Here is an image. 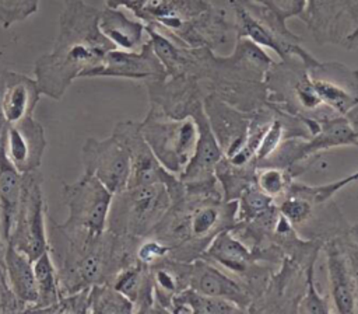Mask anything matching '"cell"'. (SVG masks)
Instances as JSON below:
<instances>
[{"mask_svg":"<svg viewBox=\"0 0 358 314\" xmlns=\"http://www.w3.org/2000/svg\"><path fill=\"white\" fill-rule=\"evenodd\" d=\"M273 200L274 199L262 192L253 181L238 198V223L250 221L252 219L257 217L273 206Z\"/></svg>","mask_w":358,"mask_h":314,"instance_id":"31","label":"cell"},{"mask_svg":"<svg viewBox=\"0 0 358 314\" xmlns=\"http://www.w3.org/2000/svg\"><path fill=\"white\" fill-rule=\"evenodd\" d=\"M115 136L127 150L130 158V177L127 186L164 184L171 195L172 203L185 195V184L178 175L169 172L154 156L148 143L140 132V123L134 121H120L112 130Z\"/></svg>","mask_w":358,"mask_h":314,"instance_id":"11","label":"cell"},{"mask_svg":"<svg viewBox=\"0 0 358 314\" xmlns=\"http://www.w3.org/2000/svg\"><path fill=\"white\" fill-rule=\"evenodd\" d=\"M324 250L330 293L336 311L343 314L358 311V283L350 252L337 238L330 240Z\"/></svg>","mask_w":358,"mask_h":314,"instance_id":"20","label":"cell"},{"mask_svg":"<svg viewBox=\"0 0 358 314\" xmlns=\"http://www.w3.org/2000/svg\"><path fill=\"white\" fill-rule=\"evenodd\" d=\"M48 205L39 171L22 174L21 198L7 243L28 255L32 261L49 250L46 234Z\"/></svg>","mask_w":358,"mask_h":314,"instance_id":"9","label":"cell"},{"mask_svg":"<svg viewBox=\"0 0 358 314\" xmlns=\"http://www.w3.org/2000/svg\"><path fill=\"white\" fill-rule=\"evenodd\" d=\"M138 123L143 137L158 161L165 170L179 175L196 150L199 130L194 119L192 116L175 119L148 109Z\"/></svg>","mask_w":358,"mask_h":314,"instance_id":"8","label":"cell"},{"mask_svg":"<svg viewBox=\"0 0 358 314\" xmlns=\"http://www.w3.org/2000/svg\"><path fill=\"white\" fill-rule=\"evenodd\" d=\"M341 146H358V137L347 119L343 115H337L319 121V130L306 139H285L259 167L273 165L289 171L317 153Z\"/></svg>","mask_w":358,"mask_h":314,"instance_id":"12","label":"cell"},{"mask_svg":"<svg viewBox=\"0 0 358 314\" xmlns=\"http://www.w3.org/2000/svg\"><path fill=\"white\" fill-rule=\"evenodd\" d=\"M301 20L319 45L347 48L358 28V0H308Z\"/></svg>","mask_w":358,"mask_h":314,"instance_id":"13","label":"cell"},{"mask_svg":"<svg viewBox=\"0 0 358 314\" xmlns=\"http://www.w3.org/2000/svg\"><path fill=\"white\" fill-rule=\"evenodd\" d=\"M201 257L217 262L236 275H250L256 269V259L260 258L257 251L249 250L234 235L232 228L218 231Z\"/></svg>","mask_w":358,"mask_h":314,"instance_id":"24","label":"cell"},{"mask_svg":"<svg viewBox=\"0 0 358 314\" xmlns=\"http://www.w3.org/2000/svg\"><path fill=\"white\" fill-rule=\"evenodd\" d=\"M62 195L69 210V217L60 223L62 227L91 235H99L106 230L113 193L95 177L83 172L76 181L64 182Z\"/></svg>","mask_w":358,"mask_h":314,"instance_id":"10","label":"cell"},{"mask_svg":"<svg viewBox=\"0 0 358 314\" xmlns=\"http://www.w3.org/2000/svg\"><path fill=\"white\" fill-rule=\"evenodd\" d=\"M90 289L78 290L74 293H63L59 301L48 308L45 313H60V314H85L90 313L88 306Z\"/></svg>","mask_w":358,"mask_h":314,"instance_id":"39","label":"cell"},{"mask_svg":"<svg viewBox=\"0 0 358 314\" xmlns=\"http://www.w3.org/2000/svg\"><path fill=\"white\" fill-rule=\"evenodd\" d=\"M171 254V247L154 237H144L138 241L136 248V258L138 262L151 266Z\"/></svg>","mask_w":358,"mask_h":314,"instance_id":"38","label":"cell"},{"mask_svg":"<svg viewBox=\"0 0 358 314\" xmlns=\"http://www.w3.org/2000/svg\"><path fill=\"white\" fill-rule=\"evenodd\" d=\"M88 306L92 314H130L133 303L110 283H99L90 287Z\"/></svg>","mask_w":358,"mask_h":314,"instance_id":"30","label":"cell"},{"mask_svg":"<svg viewBox=\"0 0 358 314\" xmlns=\"http://www.w3.org/2000/svg\"><path fill=\"white\" fill-rule=\"evenodd\" d=\"M274 108V107H273ZM275 109V108H274ZM287 139L285 135V126H284V118H282V112L275 109V116L271 121L270 126L267 128L266 133L263 135L257 150L255 153L253 157V164L256 165V168L264 161L267 160L277 149L278 146Z\"/></svg>","mask_w":358,"mask_h":314,"instance_id":"34","label":"cell"},{"mask_svg":"<svg viewBox=\"0 0 358 314\" xmlns=\"http://www.w3.org/2000/svg\"><path fill=\"white\" fill-rule=\"evenodd\" d=\"M63 1H69V0H63Z\"/></svg>","mask_w":358,"mask_h":314,"instance_id":"45","label":"cell"},{"mask_svg":"<svg viewBox=\"0 0 358 314\" xmlns=\"http://www.w3.org/2000/svg\"><path fill=\"white\" fill-rule=\"evenodd\" d=\"M4 244H6V243H4V240H3V237H1V233H0V250H1V248H3V247H4Z\"/></svg>","mask_w":358,"mask_h":314,"instance_id":"44","label":"cell"},{"mask_svg":"<svg viewBox=\"0 0 358 314\" xmlns=\"http://www.w3.org/2000/svg\"><path fill=\"white\" fill-rule=\"evenodd\" d=\"M84 172L95 177L109 192L117 193L127 188L130 158L124 146L115 137H88L81 147Z\"/></svg>","mask_w":358,"mask_h":314,"instance_id":"14","label":"cell"},{"mask_svg":"<svg viewBox=\"0 0 358 314\" xmlns=\"http://www.w3.org/2000/svg\"><path fill=\"white\" fill-rule=\"evenodd\" d=\"M189 287L211 297L229 300L243 311H248V306L252 304V296L248 287L210 265L203 258H197L190 264Z\"/></svg>","mask_w":358,"mask_h":314,"instance_id":"22","label":"cell"},{"mask_svg":"<svg viewBox=\"0 0 358 314\" xmlns=\"http://www.w3.org/2000/svg\"><path fill=\"white\" fill-rule=\"evenodd\" d=\"M63 3L53 48L39 56L34 64V76L41 93L56 101L76 78L99 64L106 52L115 48L98 28V8L87 4L85 0Z\"/></svg>","mask_w":358,"mask_h":314,"instance_id":"1","label":"cell"},{"mask_svg":"<svg viewBox=\"0 0 358 314\" xmlns=\"http://www.w3.org/2000/svg\"><path fill=\"white\" fill-rule=\"evenodd\" d=\"M203 107L224 157L229 158L242 150L246 143L252 112L241 111L213 93L204 95Z\"/></svg>","mask_w":358,"mask_h":314,"instance_id":"18","label":"cell"},{"mask_svg":"<svg viewBox=\"0 0 358 314\" xmlns=\"http://www.w3.org/2000/svg\"><path fill=\"white\" fill-rule=\"evenodd\" d=\"M110 285L133 303L134 313L155 311L150 266L136 261L134 264L119 271L112 279Z\"/></svg>","mask_w":358,"mask_h":314,"instance_id":"26","label":"cell"},{"mask_svg":"<svg viewBox=\"0 0 358 314\" xmlns=\"http://www.w3.org/2000/svg\"><path fill=\"white\" fill-rule=\"evenodd\" d=\"M34 275L36 286V300L27 310V313H45L48 308L55 306L63 294L57 269L49 250L41 254L36 259H34Z\"/></svg>","mask_w":358,"mask_h":314,"instance_id":"28","label":"cell"},{"mask_svg":"<svg viewBox=\"0 0 358 314\" xmlns=\"http://www.w3.org/2000/svg\"><path fill=\"white\" fill-rule=\"evenodd\" d=\"M3 250L4 247L0 250V314L25 313L27 304L17 297V294L13 292L7 280L4 261H3Z\"/></svg>","mask_w":358,"mask_h":314,"instance_id":"37","label":"cell"},{"mask_svg":"<svg viewBox=\"0 0 358 314\" xmlns=\"http://www.w3.org/2000/svg\"><path fill=\"white\" fill-rule=\"evenodd\" d=\"M308 76L322 102L334 114L345 115L358 102V70L340 62L306 66Z\"/></svg>","mask_w":358,"mask_h":314,"instance_id":"15","label":"cell"},{"mask_svg":"<svg viewBox=\"0 0 358 314\" xmlns=\"http://www.w3.org/2000/svg\"><path fill=\"white\" fill-rule=\"evenodd\" d=\"M148 93L150 109L165 116L182 119L203 105L200 83L189 76H166L144 83Z\"/></svg>","mask_w":358,"mask_h":314,"instance_id":"17","label":"cell"},{"mask_svg":"<svg viewBox=\"0 0 358 314\" xmlns=\"http://www.w3.org/2000/svg\"><path fill=\"white\" fill-rule=\"evenodd\" d=\"M316 257H317V252H315L306 261V268H305L306 289H305V293L302 294V297L298 303V307H296V311L301 313V314H305V313H315L316 314V313H329L330 311V307H329L327 301L319 294V292L316 289V285H315V261H316Z\"/></svg>","mask_w":358,"mask_h":314,"instance_id":"33","label":"cell"},{"mask_svg":"<svg viewBox=\"0 0 358 314\" xmlns=\"http://www.w3.org/2000/svg\"><path fill=\"white\" fill-rule=\"evenodd\" d=\"M1 70V67H0ZM7 122L4 121L3 115H1V111H0V158L4 153V137H6V130H7Z\"/></svg>","mask_w":358,"mask_h":314,"instance_id":"42","label":"cell"},{"mask_svg":"<svg viewBox=\"0 0 358 314\" xmlns=\"http://www.w3.org/2000/svg\"><path fill=\"white\" fill-rule=\"evenodd\" d=\"M268 8L280 21L287 24V20L302 18L308 0H253Z\"/></svg>","mask_w":358,"mask_h":314,"instance_id":"40","label":"cell"},{"mask_svg":"<svg viewBox=\"0 0 358 314\" xmlns=\"http://www.w3.org/2000/svg\"><path fill=\"white\" fill-rule=\"evenodd\" d=\"M173 313H203V314H224V313H241L243 311L235 303L203 294L192 287L180 290L171 303Z\"/></svg>","mask_w":358,"mask_h":314,"instance_id":"29","label":"cell"},{"mask_svg":"<svg viewBox=\"0 0 358 314\" xmlns=\"http://www.w3.org/2000/svg\"><path fill=\"white\" fill-rule=\"evenodd\" d=\"M343 116L347 119V122L351 126L352 132L358 137V102L350 111H347L345 115H343Z\"/></svg>","mask_w":358,"mask_h":314,"instance_id":"41","label":"cell"},{"mask_svg":"<svg viewBox=\"0 0 358 314\" xmlns=\"http://www.w3.org/2000/svg\"><path fill=\"white\" fill-rule=\"evenodd\" d=\"M3 261L7 280L13 292L27 304L28 310L36 300L34 261L10 243H6L4 245Z\"/></svg>","mask_w":358,"mask_h":314,"instance_id":"27","label":"cell"},{"mask_svg":"<svg viewBox=\"0 0 358 314\" xmlns=\"http://www.w3.org/2000/svg\"><path fill=\"white\" fill-rule=\"evenodd\" d=\"M94 77H115L145 83L166 77V71L147 38L144 45L137 50H123L116 48L108 50L101 63L84 71L80 78Z\"/></svg>","mask_w":358,"mask_h":314,"instance_id":"16","label":"cell"},{"mask_svg":"<svg viewBox=\"0 0 358 314\" xmlns=\"http://www.w3.org/2000/svg\"><path fill=\"white\" fill-rule=\"evenodd\" d=\"M98 28L116 49L137 50L147 41L145 24L138 18H130L122 7L105 6L99 10Z\"/></svg>","mask_w":358,"mask_h":314,"instance_id":"25","label":"cell"},{"mask_svg":"<svg viewBox=\"0 0 358 314\" xmlns=\"http://www.w3.org/2000/svg\"><path fill=\"white\" fill-rule=\"evenodd\" d=\"M171 205L164 184L127 186L112 196L106 230L141 240L150 235Z\"/></svg>","mask_w":358,"mask_h":314,"instance_id":"6","label":"cell"},{"mask_svg":"<svg viewBox=\"0 0 358 314\" xmlns=\"http://www.w3.org/2000/svg\"><path fill=\"white\" fill-rule=\"evenodd\" d=\"M234 11V31L236 38H248L260 48H268L281 60L298 56L306 66L317 59L302 48V38L291 32L268 8L253 0H228Z\"/></svg>","mask_w":358,"mask_h":314,"instance_id":"7","label":"cell"},{"mask_svg":"<svg viewBox=\"0 0 358 314\" xmlns=\"http://www.w3.org/2000/svg\"><path fill=\"white\" fill-rule=\"evenodd\" d=\"M264 84L267 102L278 111L315 121L337 116L322 102L308 76L306 64L298 56L273 62Z\"/></svg>","mask_w":358,"mask_h":314,"instance_id":"5","label":"cell"},{"mask_svg":"<svg viewBox=\"0 0 358 314\" xmlns=\"http://www.w3.org/2000/svg\"><path fill=\"white\" fill-rule=\"evenodd\" d=\"M192 118L197 125L199 139L190 161L178 175L182 182H197L213 178L215 165L224 157V153L218 146V142L210 128L204 107L201 105L200 108H197L192 114Z\"/></svg>","mask_w":358,"mask_h":314,"instance_id":"23","label":"cell"},{"mask_svg":"<svg viewBox=\"0 0 358 314\" xmlns=\"http://www.w3.org/2000/svg\"><path fill=\"white\" fill-rule=\"evenodd\" d=\"M291 181H292V177L284 168H278L273 165H264V167L256 168L255 184L262 192H264L273 199L284 195Z\"/></svg>","mask_w":358,"mask_h":314,"instance_id":"32","label":"cell"},{"mask_svg":"<svg viewBox=\"0 0 358 314\" xmlns=\"http://www.w3.org/2000/svg\"><path fill=\"white\" fill-rule=\"evenodd\" d=\"M358 45V28L352 32V35L350 36V39H348V43H347V48L348 49H352V48H355Z\"/></svg>","mask_w":358,"mask_h":314,"instance_id":"43","label":"cell"},{"mask_svg":"<svg viewBox=\"0 0 358 314\" xmlns=\"http://www.w3.org/2000/svg\"><path fill=\"white\" fill-rule=\"evenodd\" d=\"M46 150L45 129L34 116L7 126L4 154L20 174L38 171Z\"/></svg>","mask_w":358,"mask_h":314,"instance_id":"19","label":"cell"},{"mask_svg":"<svg viewBox=\"0 0 358 314\" xmlns=\"http://www.w3.org/2000/svg\"><path fill=\"white\" fill-rule=\"evenodd\" d=\"M41 0H0V25L8 28L38 11Z\"/></svg>","mask_w":358,"mask_h":314,"instance_id":"36","label":"cell"},{"mask_svg":"<svg viewBox=\"0 0 358 314\" xmlns=\"http://www.w3.org/2000/svg\"><path fill=\"white\" fill-rule=\"evenodd\" d=\"M49 251L63 293L110 283L119 271L134 264L138 238L105 230L99 235L71 231L49 217Z\"/></svg>","mask_w":358,"mask_h":314,"instance_id":"2","label":"cell"},{"mask_svg":"<svg viewBox=\"0 0 358 314\" xmlns=\"http://www.w3.org/2000/svg\"><path fill=\"white\" fill-rule=\"evenodd\" d=\"M315 203L299 193L285 192V198L281 200L278 206V212L294 226H303L306 224L313 213Z\"/></svg>","mask_w":358,"mask_h":314,"instance_id":"35","label":"cell"},{"mask_svg":"<svg viewBox=\"0 0 358 314\" xmlns=\"http://www.w3.org/2000/svg\"><path fill=\"white\" fill-rule=\"evenodd\" d=\"M42 93L35 77L11 71L0 70V111L7 125L17 123L28 116H32Z\"/></svg>","mask_w":358,"mask_h":314,"instance_id":"21","label":"cell"},{"mask_svg":"<svg viewBox=\"0 0 358 314\" xmlns=\"http://www.w3.org/2000/svg\"><path fill=\"white\" fill-rule=\"evenodd\" d=\"M109 7L131 11L145 25H151L172 41L192 48H211L228 42L234 24L225 11L211 0H105Z\"/></svg>","mask_w":358,"mask_h":314,"instance_id":"4","label":"cell"},{"mask_svg":"<svg viewBox=\"0 0 358 314\" xmlns=\"http://www.w3.org/2000/svg\"><path fill=\"white\" fill-rule=\"evenodd\" d=\"M273 62L263 48L250 39L236 38L229 56H217L214 49L206 46H190L186 76L199 83L207 81L208 93L241 111L252 112L267 105L264 77Z\"/></svg>","mask_w":358,"mask_h":314,"instance_id":"3","label":"cell"}]
</instances>
